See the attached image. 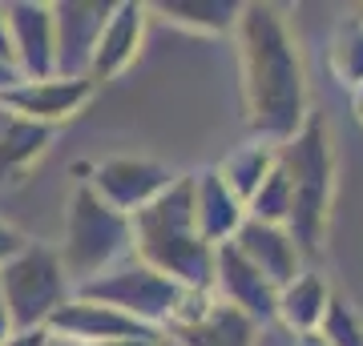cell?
I'll list each match as a JSON object with an SVG mask.
<instances>
[{
    "label": "cell",
    "mask_w": 363,
    "mask_h": 346,
    "mask_svg": "<svg viewBox=\"0 0 363 346\" xmlns=\"http://www.w3.org/2000/svg\"><path fill=\"white\" fill-rule=\"evenodd\" d=\"M49 142V129L33 125V121H21V117L0 113V173L13 169L16 161H28L37 157Z\"/></svg>",
    "instance_id": "obj_6"
},
{
    "label": "cell",
    "mask_w": 363,
    "mask_h": 346,
    "mask_svg": "<svg viewBox=\"0 0 363 346\" xmlns=\"http://www.w3.org/2000/svg\"><path fill=\"white\" fill-rule=\"evenodd\" d=\"M247 73L255 121L262 129L286 133L303 109V77L295 49L271 8H247Z\"/></svg>",
    "instance_id": "obj_1"
},
{
    "label": "cell",
    "mask_w": 363,
    "mask_h": 346,
    "mask_svg": "<svg viewBox=\"0 0 363 346\" xmlns=\"http://www.w3.org/2000/svg\"><path fill=\"white\" fill-rule=\"evenodd\" d=\"M21 346H33V334H28V342H21Z\"/></svg>",
    "instance_id": "obj_14"
},
{
    "label": "cell",
    "mask_w": 363,
    "mask_h": 346,
    "mask_svg": "<svg viewBox=\"0 0 363 346\" xmlns=\"http://www.w3.org/2000/svg\"><path fill=\"white\" fill-rule=\"evenodd\" d=\"M4 294L16 322H37L45 310L61 298V278L49 254H28L4 274Z\"/></svg>",
    "instance_id": "obj_4"
},
{
    "label": "cell",
    "mask_w": 363,
    "mask_h": 346,
    "mask_svg": "<svg viewBox=\"0 0 363 346\" xmlns=\"http://www.w3.org/2000/svg\"><path fill=\"white\" fill-rule=\"evenodd\" d=\"M286 157L295 161V178L291 181V221H295L303 246H315L319 221H323V202H327V145L319 125L307 129V137L295 142V149H286Z\"/></svg>",
    "instance_id": "obj_3"
},
{
    "label": "cell",
    "mask_w": 363,
    "mask_h": 346,
    "mask_svg": "<svg viewBox=\"0 0 363 346\" xmlns=\"http://www.w3.org/2000/svg\"><path fill=\"white\" fill-rule=\"evenodd\" d=\"M121 242V221L105 209L89 190L77 193V209H73V238H69V262L77 270L97 266L109 250Z\"/></svg>",
    "instance_id": "obj_5"
},
{
    "label": "cell",
    "mask_w": 363,
    "mask_h": 346,
    "mask_svg": "<svg viewBox=\"0 0 363 346\" xmlns=\"http://www.w3.org/2000/svg\"><path fill=\"white\" fill-rule=\"evenodd\" d=\"M166 13H174V16H182V21H190V25H214V28H222V25H230V4H169Z\"/></svg>",
    "instance_id": "obj_11"
},
{
    "label": "cell",
    "mask_w": 363,
    "mask_h": 346,
    "mask_svg": "<svg viewBox=\"0 0 363 346\" xmlns=\"http://www.w3.org/2000/svg\"><path fill=\"white\" fill-rule=\"evenodd\" d=\"M255 209H259L262 218H283V214H291V181H286V173H271V181L255 197Z\"/></svg>",
    "instance_id": "obj_10"
},
{
    "label": "cell",
    "mask_w": 363,
    "mask_h": 346,
    "mask_svg": "<svg viewBox=\"0 0 363 346\" xmlns=\"http://www.w3.org/2000/svg\"><path fill=\"white\" fill-rule=\"evenodd\" d=\"M13 250H16V233L0 230V258H4V254H13Z\"/></svg>",
    "instance_id": "obj_12"
},
{
    "label": "cell",
    "mask_w": 363,
    "mask_h": 346,
    "mask_svg": "<svg viewBox=\"0 0 363 346\" xmlns=\"http://www.w3.org/2000/svg\"><path fill=\"white\" fill-rule=\"evenodd\" d=\"M355 109H359V121H363V97H359V105H355Z\"/></svg>",
    "instance_id": "obj_13"
},
{
    "label": "cell",
    "mask_w": 363,
    "mask_h": 346,
    "mask_svg": "<svg viewBox=\"0 0 363 346\" xmlns=\"http://www.w3.org/2000/svg\"><path fill=\"white\" fill-rule=\"evenodd\" d=\"M190 342L194 346H247V330H242V318L238 314H218L202 330H194Z\"/></svg>",
    "instance_id": "obj_8"
},
{
    "label": "cell",
    "mask_w": 363,
    "mask_h": 346,
    "mask_svg": "<svg viewBox=\"0 0 363 346\" xmlns=\"http://www.w3.org/2000/svg\"><path fill=\"white\" fill-rule=\"evenodd\" d=\"M81 97H85V85L69 81V85H37V89H28V93H16L13 101L33 117H61V113H69Z\"/></svg>",
    "instance_id": "obj_7"
},
{
    "label": "cell",
    "mask_w": 363,
    "mask_h": 346,
    "mask_svg": "<svg viewBox=\"0 0 363 346\" xmlns=\"http://www.w3.org/2000/svg\"><path fill=\"white\" fill-rule=\"evenodd\" d=\"M142 246L162 266L178 270L182 278H202V242L194 238V209H190V181H182L142 218Z\"/></svg>",
    "instance_id": "obj_2"
},
{
    "label": "cell",
    "mask_w": 363,
    "mask_h": 346,
    "mask_svg": "<svg viewBox=\"0 0 363 346\" xmlns=\"http://www.w3.org/2000/svg\"><path fill=\"white\" fill-rule=\"evenodd\" d=\"M121 25L109 28V40H105V52L97 57V64L101 69H113L121 57H130V40L138 37V16H142V8H121Z\"/></svg>",
    "instance_id": "obj_9"
}]
</instances>
